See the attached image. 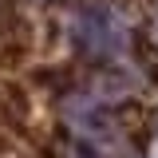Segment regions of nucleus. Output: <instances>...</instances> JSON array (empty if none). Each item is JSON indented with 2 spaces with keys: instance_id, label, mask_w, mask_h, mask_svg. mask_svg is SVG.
<instances>
[{
  "instance_id": "2",
  "label": "nucleus",
  "mask_w": 158,
  "mask_h": 158,
  "mask_svg": "<svg viewBox=\"0 0 158 158\" xmlns=\"http://www.w3.org/2000/svg\"><path fill=\"white\" fill-rule=\"evenodd\" d=\"M71 158H91V154H71Z\"/></svg>"
},
{
  "instance_id": "1",
  "label": "nucleus",
  "mask_w": 158,
  "mask_h": 158,
  "mask_svg": "<svg viewBox=\"0 0 158 158\" xmlns=\"http://www.w3.org/2000/svg\"><path fill=\"white\" fill-rule=\"evenodd\" d=\"M71 32H75V44L79 52H87V56H118L123 52V40H127V28H123V20L115 16V8H107V4H91V8H83L71 24Z\"/></svg>"
}]
</instances>
